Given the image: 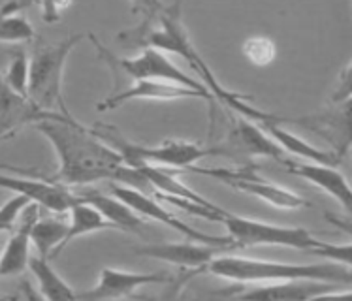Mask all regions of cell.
<instances>
[{
	"mask_svg": "<svg viewBox=\"0 0 352 301\" xmlns=\"http://www.w3.org/2000/svg\"><path fill=\"white\" fill-rule=\"evenodd\" d=\"M34 129L57 153L58 170L47 181L58 183L63 187H83L98 181H116V185L151 196V187L147 185L140 170L126 164L116 149L94 136L93 130L83 129L72 115H55L34 124Z\"/></svg>",
	"mask_w": 352,
	"mask_h": 301,
	"instance_id": "obj_1",
	"label": "cell"
},
{
	"mask_svg": "<svg viewBox=\"0 0 352 301\" xmlns=\"http://www.w3.org/2000/svg\"><path fill=\"white\" fill-rule=\"evenodd\" d=\"M211 275L230 282H285V280H316L326 285H345L352 280V267L324 262V264H283L245 256H219L206 267Z\"/></svg>",
	"mask_w": 352,
	"mask_h": 301,
	"instance_id": "obj_2",
	"label": "cell"
},
{
	"mask_svg": "<svg viewBox=\"0 0 352 301\" xmlns=\"http://www.w3.org/2000/svg\"><path fill=\"white\" fill-rule=\"evenodd\" d=\"M91 130H93L94 136H98L111 149H116L122 157V160L132 168L147 164L157 166V168H162V170H166V168L187 170L201 158L226 155L223 145H219V147H201V145L185 142V140H168V142H162L158 145H140L129 142L113 126L94 124Z\"/></svg>",
	"mask_w": 352,
	"mask_h": 301,
	"instance_id": "obj_3",
	"label": "cell"
},
{
	"mask_svg": "<svg viewBox=\"0 0 352 301\" xmlns=\"http://www.w3.org/2000/svg\"><path fill=\"white\" fill-rule=\"evenodd\" d=\"M81 40V34H68L60 42L38 47L34 55L29 58L27 96L42 111L70 117L63 96V79L66 60Z\"/></svg>",
	"mask_w": 352,
	"mask_h": 301,
	"instance_id": "obj_4",
	"label": "cell"
},
{
	"mask_svg": "<svg viewBox=\"0 0 352 301\" xmlns=\"http://www.w3.org/2000/svg\"><path fill=\"white\" fill-rule=\"evenodd\" d=\"M226 228V236L230 237L236 249L249 247H287L298 251L311 252L320 256L326 249V241H318L311 232L300 226H279V224L262 223L247 216L234 215L226 211L221 221Z\"/></svg>",
	"mask_w": 352,
	"mask_h": 301,
	"instance_id": "obj_5",
	"label": "cell"
},
{
	"mask_svg": "<svg viewBox=\"0 0 352 301\" xmlns=\"http://www.w3.org/2000/svg\"><path fill=\"white\" fill-rule=\"evenodd\" d=\"M89 38L93 40L94 47L98 51L100 58L113 68V72H121L124 76H129L130 79L134 81H145V79H153V81H168V83H177V85H183L190 89V91H196V93H201L209 96L211 100L215 102V98L211 96L206 87L201 85L200 79L190 78L187 74L181 70L179 66L175 65L173 60L168 58L166 53L157 49H144L140 51V55L132 58H119L116 55H111L104 45H102L94 34H89Z\"/></svg>",
	"mask_w": 352,
	"mask_h": 301,
	"instance_id": "obj_6",
	"label": "cell"
},
{
	"mask_svg": "<svg viewBox=\"0 0 352 301\" xmlns=\"http://www.w3.org/2000/svg\"><path fill=\"white\" fill-rule=\"evenodd\" d=\"M187 170L188 172L200 173V175L213 177V179L221 181L223 185H228V187L236 188L239 192L254 196V198L270 203L272 208L283 209V211H296V209L309 205V201L303 200L300 194L262 179L256 173L254 164L241 166V168H236V170H232V168H198V166H190Z\"/></svg>",
	"mask_w": 352,
	"mask_h": 301,
	"instance_id": "obj_7",
	"label": "cell"
},
{
	"mask_svg": "<svg viewBox=\"0 0 352 301\" xmlns=\"http://www.w3.org/2000/svg\"><path fill=\"white\" fill-rule=\"evenodd\" d=\"M111 194L121 201H124L136 215H140L142 219L155 221L158 224H164L168 228L179 232L181 236L187 237V241L211 245V247H223V249H228V251L236 249L228 236H211V234L200 232V230L192 228V226H187L181 219L173 215L170 209H166L162 203H158V200H155L149 194L140 192V190H134V188L122 187V185H111Z\"/></svg>",
	"mask_w": 352,
	"mask_h": 301,
	"instance_id": "obj_8",
	"label": "cell"
},
{
	"mask_svg": "<svg viewBox=\"0 0 352 301\" xmlns=\"http://www.w3.org/2000/svg\"><path fill=\"white\" fill-rule=\"evenodd\" d=\"M0 188L23 196L40 209L57 213V215L68 213V209L79 200L78 194H74L68 187H63L53 181L10 175L2 172H0Z\"/></svg>",
	"mask_w": 352,
	"mask_h": 301,
	"instance_id": "obj_9",
	"label": "cell"
},
{
	"mask_svg": "<svg viewBox=\"0 0 352 301\" xmlns=\"http://www.w3.org/2000/svg\"><path fill=\"white\" fill-rule=\"evenodd\" d=\"M170 277L164 273H136L104 267L100 271V279L91 290L79 292V301H117L122 298H130L136 290L149 285H162L168 282Z\"/></svg>",
	"mask_w": 352,
	"mask_h": 301,
	"instance_id": "obj_10",
	"label": "cell"
},
{
	"mask_svg": "<svg viewBox=\"0 0 352 301\" xmlns=\"http://www.w3.org/2000/svg\"><path fill=\"white\" fill-rule=\"evenodd\" d=\"M224 252L230 251L223 249V247H211V245L192 243V241H185V243H147L140 245V247L134 249V254H138V256L160 260V262H166V264L192 269V271L206 269L213 260L223 256Z\"/></svg>",
	"mask_w": 352,
	"mask_h": 301,
	"instance_id": "obj_11",
	"label": "cell"
},
{
	"mask_svg": "<svg viewBox=\"0 0 352 301\" xmlns=\"http://www.w3.org/2000/svg\"><path fill=\"white\" fill-rule=\"evenodd\" d=\"M55 115L58 113L42 111L29 100V96L12 91L0 74V142L14 137L27 124L34 126Z\"/></svg>",
	"mask_w": 352,
	"mask_h": 301,
	"instance_id": "obj_12",
	"label": "cell"
},
{
	"mask_svg": "<svg viewBox=\"0 0 352 301\" xmlns=\"http://www.w3.org/2000/svg\"><path fill=\"white\" fill-rule=\"evenodd\" d=\"M183 98H201V100L213 102L209 96L196 91H190L187 87L177 85V83H168V81H134L132 85L108 96L106 100L98 104V111H109L122 106L124 102L132 100H183Z\"/></svg>",
	"mask_w": 352,
	"mask_h": 301,
	"instance_id": "obj_13",
	"label": "cell"
},
{
	"mask_svg": "<svg viewBox=\"0 0 352 301\" xmlns=\"http://www.w3.org/2000/svg\"><path fill=\"white\" fill-rule=\"evenodd\" d=\"M38 205L30 203L15 224L14 234L0 254V279L21 277V273L29 267L30 262V228L40 219Z\"/></svg>",
	"mask_w": 352,
	"mask_h": 301,
	"instance_id": "obj_14",
	"label": "cell"
},
{
	"mask_svg": "<svg viewBox=\"0 0 352 301\" xmlns=\"http://www.w3.org/2000/svg\"><path fill=\"white\" fill-rule=\"evenodd\" d=\"M283 166H285V170L288 173L309 181L311 185H315L316 188L324 190L333 200H338L339 205L345 209L346 213H351V187H349V181H346L345 175L339 172L338 168H333V166L313 164V162H300V160H290V158Z\"/></svg>",
	"mask_w": 352,
	"mask_h": 301,
	"instance_id": "obj_15",
	"label": "cell"
},
{
	"mask_svg": "<svg viewBox=\"0 0 352 301\" xmlns=\"http://www.w3.org/2000/svg\"><path fill=\"white\" fill-rule=\"evenodd\" d=\"M224 150H236L243 153L247 157H262L277 160L285 164L288 158L285 150L260 129L258 122H252L245 117H239L234 124V129L228 134V144L223 145Z\"/></svg>",
	"mask_w": 352,
	"mask_h": 301,
	"instance_id": "obj_16",
	"label": "cell"
},
{
	"mask_svg": "<svg viewBox=\"0 0 352 301\" xmlns=\"http://www.w3.org/2000/svg\"><path fill=\"white\" fill-rule=\"evenodd\" d=\"M280 122H285L283 119H277V121H266L258 122V126L267 136L274 140L275 144L279 145L280 149L285 150V155L290 153L294 157L302 158L303 162H313V164H322V166H336L341 162V158L345 153H336V150H326L320 149V147H315L313 144H309L307 140L296 136L292 132H288L280 126Z\"/></svg>",
	"mask_w": 352,
	"mask_h": 301,
	"instance_id": "obj_17",
	"label": "cell"
},
{
	"mask_svg": "<svg viewBox=\"0 0 352 301\" xmlns=\"http://www.w3.org/2000/svg\"><path fill=\"white\" fill-rule=\"evenodd\" d=\"M333 285L316 280H285L267 287L252 288L237 296L239 301H311L315 296L331 290Z\"/></svg>",
	"mask_w": 352,
	"mask_h": 301,
	"instance_id": "obj_18",
	"label": "cell"
},
{
	"mask_svg": "<svg viewBox=\"0 0 352 301\" xmlns=\"http://www.w3.org/2000/svg\"><path fill=\"white\" fill-rule=\"evenodd\" d=\"M79 200L96 209L102 219L113 230H121V232H129V234H142L144 232V219L136 215L124 201H121L116 196H106V194L96 192V190H87L79 196Z\"/></svg>",
	"mask_w": 352,
	"mask_h": 301,
	"instance_id": "obj_19",
	"label": "cell"
},
{
	"mask_svg": "<svg viewBox=\"0 0 352 301\" xmlns=\"http://www.w3.org/2000/svg\"><path fill=\"white\" fill-rule=\"evenodd\" d=\"M29 269L38 282V292L45 301H79L78 292H74L72 287L55 271L50 260L30 256Z\"/></svg>",
	"mask_w": 352,
	"mask_h": 301,
	"instance_id": "obj_20",
	"label": "cell"
},
{
	"mask_svg": "<svg viewBox=\"0 0 352 301\" xmlns=\"http://www.w3.org/2000/svg\"><path fill=\"white\" fill-rule=\"evenodd\" d=\"M68 224L60 219L40 216L30 228V247H34L38 258L53 260L60 254V245L66 236Z\"/></svg>",
	"mask_w": 352,
	"mask_h": 301,
	"instance_id": "obj_21",
	"label": "cell"
},
{
	"mask_svg": "<svg viewBox=\"0 0 352 301\" xmlns=\"http://www.w3.org/2000/svg\"><path fill=\"white\" fill-rule=\"evenodd\" d=\"M79 198V196H78ZM68 230H66V236L63 239V245H60V252L65 251L68 245L72 243L74 239L78 237L89 236V234H94V232H102V230H109V226L102 215L94 208H91L85 201L78 200L74 203L72 208L68 209Z\"/></svg>",
	"mask_w": 352,
	"mask_h": 301,
	"instance_id": "obj_22",
	"label": "cell"
},
{
	"mask_svg": "<svg viewBox=\"0 0 352 301\" xmlns=\"http://www.w3.org/2000/svg\"><path fill=\"white\" fill-rule=\"evenodd\" d=\"M25 4H6L0 8V43H25L34 38V27L21 15Z\"/></svg>",
	"mask_w": 352,
	"mask_h": 301,
	"instance_id": "obj_23",
	"label": "cell"
},
{
	"mask_svg": "<svg viewBox=\"0 0 352 301\" xmlns=\"http://www.w3.org/2000/svg\"><path fill=\"white\" fill-rule=\"evenodd\" d=\"M241 53L251 65L267 66L272 65L277 57V45L274 43V40L266 36H252L245 40Z\"/></svg>",
	"mask_w": 352,
	"mask_h": 301,
	"instance_id": "obj_24",
	"label": "cell"
},
{
	"mask_svg": "<svg viewBox=\"0 0 352 301\" xmlns=\"http://www.w3.org/2000/svg\"><path fill=\"white\" fill-rule=\"evenodd\" d=\"M6 85L15 93L27 96V87H29V57L23 49L15 51L12 60L8 65L6 74H2Z\"/></svg>",
	"mask_w": 352,
	"mask_h": 301,
	"instance_id": "obj_25",
	"label": "cell"
},
{
	"mask_svg": "<svg viewBox=\"0 0 352 301\" xmlns=\"http://www.w3.org/2000/svg\"><path fill=\"white\" fill-rule=\"evenodd\" d=\"M30 201L23 196H12L0 205V232H14L15 224L19 223V216L29 208Z\"/></svg>",
	"mask_w": 352,
	"mask_h": 301,
	"instance_id": "obj_26",
	"label": "cell"
},
{
	"mask_svg": "<svg viewBox=\"0 0 352 301\" xmlns=\"http://www.w3.org/2000/svg\"><path fill=\"white\" fill-rule=\"evenodd\" d=\"M0 301H45L36 287L30 285V280L19 279L12 290L0 294Z\"/></svg>",
	"mask_w": 352,
	"mask_h": 301,
	"instance_id": "obj_27",
	"label": "cell"
},
{
	"mask_svg": "<svg viewBox=\"0 0 352 301\" xmlns=\"http://www.w3.org/2000/svg\"><path fill=\"white\" fill-rule=\"evenodd\" d=\"M70 2H43L40 4V10H42V17L45 23H57L63 19V12L68 10Z\"/></svg>",
	"mask_w": 352,
	"mask_h": 301,
	"instance_id": "obj_28",
	"label": "cell"
},
{
	"mask_svg": "<svg viewBox=\"0 0 352 301\" xmlns=\"http://www.w3.org/2000/svg\"><path fill=\"white\" fill-rule=\"evenodd\" d=\"M311 301H352V296H351V290L345 288L343 292H338V290H326L322 294L315 296Z\"/></svg>",
	"mask_w": 352,
	"mask_h": 301,
	"instance_id": "obj_29",
	"label": "cell"
}]
</instances>
